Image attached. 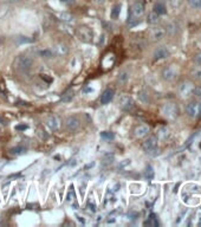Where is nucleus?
I'll use <instances>...</instances> for the list:
<instances>
[{
    "label": "nucleus",
    "instance_id": "obj_8",
    "mask_svg": "<svg viewBox=\"0 0 201 227\" xmlns=\"http://www.w3.org/2000/svg\"><path fill=\"white\" fill-rule=\"evenodd\" d=\"M77 36L79 37L81 40L83 41H91V38H92V32L89 27H85V26H82L79 28H77Z\"/></svg>",
    "mask_w": 201,
    "mask_h": 227
},
{
    "label": "nucleus",
    "instance_id": "obj_28",
    "mask_svg": "<svg viewBox=\"0 0 201 227\" xmlns=\"http://www.w3.org/2000/svg\"><path fill=\"white\" fill-rule=\"evenodd\" d=\"M140 100L142 101V102H144V103H147L148 102V95L144 92V91H142V92H140Z\"/></svg>",
    "mask_w": 201,
    "mask_h": 227
},
{
    "label": "nucleus",
    "instance_id": "obj_37",
    "mask_svg": "<svg viewBox=\"0 0 201 227\" xmlns=\"http://www.w3.org/2000/svg\"><path fill=\"white\" fill-rule=\"evenodd\" d=\"M201 218V217H200ZM199 226H201V219H200V223H199Z\"/></svg>",
    "mask_w": 201,
    "mask_h": 227
},
{
    "label": "nucleus",
    "instance_id": "obj_22",
    "mask_svg": "<svg viewBox=\"0 0 201 227\" xmlns=\"http://www.w3.org/2000/svg\"><path fill=\"white\" fill-rule=\"evenodd\" d=\"M72 97H74V92H72V91H68V92H65V94L63 95L62 101H63V102H70V101L72 100Z\"/></svg>",
    "mask_w": 201,
    "mask_h": 227
},
{
    "label": "nucleus",
    "instance_id": "obj_34",
    "mask_svg": "<svg viewBox=\"0 0 201 227\" xmlns=\"http://www.w3.org/2000/svg\"><path fill=\"white\" fill-rule=\"evenodd\" d=\"M26 128H27L26 125H17V127H15V129H17V130H25Z\"/></svg>",
    "mask_w": 201,
    "mask_h": 227
},
{
    "label": "nucleus",
    "instance_id": "obj_36",
    "mask_svg": "<svg viewBox=\"0 0 201 227\" xmlns=\"http://www.w3.org/2000/svg\"><path fill=\"white\" fill-rule=\"evenodd\" d=\"M21 175L20 174H13V175H9L8 179H15V178H20Z\"/></svg>",
    "mask_w": 201,
    "mask_h": 227
},
{
    "label": "nucleus",
    "instance_id": "obj_32",
    "mask_svg": "<svg viewBox=\"0 0 201 227\" xmlns=\"http://www.w3.org/2000/svg\"><path fill=\"white\" fill-rule=\"evenodd\" d=\"M42 78H43V79H45L47 83H51V82H52V78H51V77H49V78H47V77H45V75H42Z\"/></svg>",
    "mask_w": 201,
    "mask_h": 227
},
{
    "label": "nucleus",
    "instance_id": "obj_15",
    "mask_svg": "<svg viewBox=\"0 0 201 227\" xmlns=\"http://www.w3.org/2000/svg\"><path fill=\"white\" fill-rule=\"evenodd\" d=\"M168 55H169V51H168L165 46H160V47H157V49L155 50V52H154V57H155V59H163V58H167Z\"/></svg>",
    "mask_w": 201,
    "mask_h": 227
},
{
    "label": "nucleus",
    "instance_id": "obj_17",
    "mask_svg": "<svg viewBox=\"0 0 201 227\" xmlns=\"http://www.w3.org/2000/svg\"><path fill=\"white\" fill-rule=\"evenodd\" d=\"M146 225H149V226H159V221H157V218L155 214H150L148 220L146 221Z\"/></svg>",
    "mask_w": 201,
    "mask_h": 227
},
{
    "label": "nucleus",
    "instance_id": "obj_29",
    "mask_svg": "<svg viewBox=\"0 0 201 227\" xmlns=\"http://www.w3.org/2000/svg\"><path fill=\"white\" fill-rule=\"evenodd\" d=\"M194 95H195L199 100H201V87H199V88H195V90H194Z\"/></svg>",
    "mask_w": 201,
    "mask_h": 227
},
{
    "label": "nucleus",
    "instance_id": "obj_38",
    "mask_svg": "<svg viewBox=\"0 0 201 227\" xmlns=\"http://www.w3.org/2000/svg\"><path fill=\"white\" fill-rule=\"evenodd\" d=\"M62 1H68V0H62Z\"/></svg>",
    "mask_w": 201,
    "mask_h": 227
},
{
    "label": "nucleus",
    "instance_id": "obj_39",
    "mask_svg": "<svg viewBox=\"0 0 201 227\" xmlns=\"http://www.w3.org/2000/svg\"><path fill=\"white\" fill-rule=\"evenodd\" d=\"M200 148H201V143H200Z\"/></svg>",
    "mask_w": 201,
    "mask_h": 227
},
{
    "label": "nucleus",
    "instance_id": "obj_4",
    "mask_svg": "<svg viewBox=\"0 0 201 227\" xmlns=\"http://www.w3.org/2000/svg\"><path fill=\"white\" fill-rule=\"evenodd\" d=\"M186 111L192 118H201V102L189 103L186 108Z\"/></svg>",
    "mask_w": 201,
    "mask_h": 227
},
{
    "label": "nucleus",
    "instance_id": "obj_12",
    "mask_svg": "<svg viewBox=\"0 0 201 227\" xmlns=\"http://www.w3.org/2000/svg\"><path fill=\"white\" fill-rule=\"evenodd\" d=\"M114 95H115V92H114L112 89H106V90L102 94V96H100V103H102V104H108L109 102L112 101Z\"/></svg>",
    "mask_w": 201,
    "mask_h": 227
},
{
    "label": "nucleus",
    "instance_id": "obj_30",
    "mask_svg": "<svg viewBox=\"0 0 201 227\" xmlns=\"http://www.w3.org/2000/svg\"><path fill=\"white\" fill-rule=\"evenodd\" d=\"M23 151V149L21 148H13L12 150H11V153L12 154H19V153H21Z\"/></svg>",
    "mask_w": 201,
    "mask_h": 227
},
{
    "label": "nucleus",
    "instance_id": "obj_13",
    "mask_svg": "<svg viewBox=\"0 0 201 227\" xmlns=\"http://www.w3.org/2000/svg\"><path fill=\"white\" fill-rule=\"evenodd\" d=\"M46 124H47L49 128L56 130V129H58L60 127V118L57 117V116H50L47 118V121H46Z\"/></svg>",
    "mask_w": 201,
    "mask_h": 227
},
{
    "label": "nucleus",
    "instance_id": "obj_9",
    "mask_svg": "<svg viewBox=\"0 0 201 227\" xmlns=\"http://www.w3.org/2000/svg\"><path fill=\"white\" fill-rule=\"evenodd\" d=\"M65 125H66V128H68L69 130L75 131V130H77V129L81 127V121H79L77 117H75V116H70V117L66 118Z\"/></svg>",
    "mask_w": 201,
    "mask_h": 227
},
{
    "label": "nucleus",
    "instance_id": "obj_27",
    "mask_svg": "<svg viewBox=\"0 0 201 227\" xmlns=\"http://www.w3.org/2000/svg\"><path fill=\"white\" fill-rule=\"evenodd\" d=\"M39 55H40L43 58H50V57L52 56L51 51H49V50H43V51H39Z\"/></svg>",
    "mask_w": 201,
    "mask_h": 227
},
{
    "label": "nucleus",
    "instance_id": "obj_10",
    "mask_svg": "<svg viewBox=\"0 0 201 227\" xmlns=\"http://www.w3.org/2000/svg\"><path fill=\"white\" fill-rule=\"evenodd\" d=\"M149 134V128L146 124H140L134 129V135L137 138H143L144 136H147Z\"/></svg>",
    "mask_w": 201,
    "mask_h": 227
},
{
    "label": "nucleus",
    "instance_id": "obj_19",
    "mask_svg": "<svg viewBox=\"0 0 201 227\" xmlns=\"http://www.w3.org/2000/svg\"><path fill=\"white\" fill-rule=\"evenodd\" d=\"M147 20H148L149 24H157L159 23V14L155 13V12H151V13H149Z\"/></svg>",
    "mask_w": 201,
    "mask_h": 227
},
{
    "label": "nucleus",
    "instance_id": "obj_3",
    "mask_svg": "<svg viewBox=\"0 0 201 227\" xmlns=\"http://www.w3.org/2000/svg\"><path fill=\"white\" fill-rule=\"evenodd\" d=\"M118 104L121 107L122 110L124 111H131L134 108H135V103H134V100L128 96V95H123L119 97V101H118Z\"/></svg>",
    "mask_w": 201,
    "mask_h": 227
},
{
    "label": "nucleus",
    "instance_id": "obj_6",
    "mask_svg": "<svg viewBox=\"0 0 201 227\" xmlns=\"http://www.w3.org/2000/svg\"><path fill=\"white\" fill-rule=\"evenodd\" d=\"M162 113L163 115L169 118V119H175L178 117V108L175 104H172V103H168V104H165L163 108H162Z\"/></svg>",
    "mask_w": 201,
    "mask_h": 227
},
{
    "label": "nucleus",
    "instance_id": "obj_26",
    "mask_svg": "<svg viewBox=\"0 0 201 227\" xmlns=\"http://www.w3.org/2000/svg\"><path fill=\"white\" fill-rule=\"evenodd\" d=\"M114 160H115L114 155L108 154V155H105V156H104V164H111Z\"/></svg>",
    "mask_w": 201,
    "mask_h": 227
},
{
    "label": "nucleus",
    "instance_id": "obj_33",
    "mask_svg": "<svg viewBox=\"0 0 201 227\" xmlns=\"http://www.w3.org/2000/svg\"><path fill=\"white\" fill-rule=\"evenodd\" d=\"M88 206L90 207V211H91V212H96V206H95V205H92V204H88Z\"/></svg>",
    "mask_w": 201,
    "mask_h": 227
},
{
    "label": "nucleus",
    "instance_id": "obj_31",
    "mask_svg": "<svg viewBox=\"0 0 201 227\" xmlns=\"http://www.w3.org/2000/svg\"><path fill=\"white\" fill-rule=\"evenodd\" d=\"M194 59H195V62H197V63H198L199 65H201V53H199V55H197Z\"/></svg>",
    "mask_w": 201,
    "mask_h": 227
},
{
    "label": "nucleus",
    "instance_id": "obj_5",
    "mask_svg": "<svg viewBox=\"0 0 201 227\" xmlns=\"http://www.w3.org/2000/svg\"><path fill=\"white\" fill-rule=\"evenodd\" d=\"M194 90H195V87L189 83V82H185L180 85L179 88V94L181 95V97L184 98H187V97H191L192 95H194Z\"/></svg>",
    "mask_w": 201,
    "mask_h": 227
},
{
    "label": "nucleus",
    "instance_id": "obj_14",
    "mask_svg": "<svg viewBox=\"0 0 201 227\" xmlns=\"http://www.w3.org/2000/svg\"><path fill=\"white\" fill-rule=\"evenodd\" d=\"M166 34V31L161 27H156V28H153L151 30V33H150V37L153 40H160L165 37Z\"/></svg>",
    "mask_w": 201,
    "mask_h": 227
},
{
    "label": "nucleus",
    "instance_id": "obj_1",
    "mask_svg": "<svg viewBox=\"0 0 201 227\" xmlns=\"http://www.w3.org/2000/svg\"><path fill=\"white\" fill-rule=\"evenodd\" d=\"M32 63H33V60H32L31 57L21 55V56L17 57V59L14 62V66H15L18 72H26V71H28L31 69Z\"/></svg>",
    "mask_w": 201,
    "mask_h": 227
},
{
    "label": "nucleus",
    "instance_id": "obj_23",
    "mask_svg": "<svg viewBox=\"0 0 201 227\" xmlns=\"http://www.w3.org/2000/svg\"><path fill=\"white\" fill-rule=\"evenodd\" d=\"M191 7L193 8H201V0H187Z\"/></svg>",
    "mask_w": 201,
    "mask_h": 227
},
{
    "label": "nucleus",
    "instance_id": "obj_16",
    "mask_svg": "<svg viewBox=\"0 0 201 227\" xmlns=\"http://www.w3.org/2000/svg\"><path fill=\"white\" fill-rule=\"evenodd\" d=\"M154 12H155V13H157L159 15H161V14H165V13L167 12L165 4H162V2H157V4L154 6Z\"/></svg>",
    "mask_w": 201,
    "mask_h": 227
},
{
    "label": "nucleus",
    "instance_id": "obj_25",
    "mask_svg": "<svg viewBox=\"0 0 201 227\" xmlns=\"http://www.w3.org/2000/svg\"><path fill=\"white\" fill-rule=\"evenodd\" d=\"M127 79H128V73H127V72H121L119 76H118L119 83H121V84H124V83L127 82Z\"/></svg>",
    "mask_w": 201,
    "mask_h": 227
},
{
    "label": "nucleus",
    "instance_id": "obj_21",
    "mask_svg": "<svg viewBox=\"0 0 201 227\" xmlns=\"http://www.w3.org/2000/svg\"><path fill=\"white\" fill-rule=\"evenodd\" d=\"M144 176H146L148 180H151V179L154 178V170H153L151 166H147L146 172H144Z\"/></svg>",
    "mask_w": 201,
    "mask_h": 227
},
{
    "label": "nucleus",
    "instance_id": "obj_35",
    "mask_svg": "<svg viewBox=\"0 0 201 227\" xmlns=\"http://www.w3.org/2000/svg\"><path fill=\"white\" fill-rule=\"evenodd\" d=\"M6 123H7V121H6L4 117H1V116H0V125H5Z\"/></svg>",
    "mask_w": 201,
    "mask_h": 227
},
{
    "label": "nucleus",
    "instance_id": "obj_20",
    "mask_svg": "<svg viewBox=\"0 0 201 227\" xmlns=\"http://www.w3.org/2000/svg\"><path fill=\"white\" fill-rule=\"evenodd\" d=\"M119 11H121V6L119 5H116L112 7V11H111V18L112 19H117L118 15H119Z\"/></svg>",
    "mask_w": 201,
    "mask_h": 227
},
{
    "label": "nucleus",
    "instance_id": "obj_24",
    "mask_svg": "<svg viewBox=\"0 0 201 227\" xmlns=\"http://www.w3.org/2000/svg\"><path fill=\"white\" fill-rule=\"evenodd\" d=\"M100 137L104 138V140H112L115 136H114V134L110 132V131H103V132H100Z\"/></svg>",
    "mask_w": 201,
    "mask_h": 227
},
{
    "label": "nucleus",
    "instance_id": "obj_2",
    "mask_svg": "<svg viewBox=\"0 0 201 227\" xmlns=\"http://www.w3.org/2000/svg\"><path fill=\"white\" fill-rule=\"evenodd\" d=\"M143 149L147 154L155 156L157 155V137L156 136H150L143 142Z\"/></svg>",
    "mask_w": 201,
    "mask_h": 227
},
{
    "label": "nucleus",
    "instance_id": "obj_11",
    "mask_svg": "<svg viewBox=\"0 0 201 227\" xmlns=\"http://www.w3.org/2000/svg\"><path fill=\"white\" fill-rule=\"evenodd\" d=\"M131 12H133L134 17H136V18L141 17L143 14V12H144V4H143V1L142 0H137L134 4V6H133Z\"/></svg>",
    "mask_w": 201,
    "mask_h": 227
},
{
    "label": "nucleus",
    "instance_id": "obj_7",
    "mask_svg": "<svg viewBox=\"0 0 201 227\" xmlns=\"http://www.w3.org/2000/svg\"><path fill=\"white\" fill-rule=\"evenodd\" d=\"M176 76H178V69L174 65H169L162 71V77H163L165 81L172 82V81H174L176 78Z\"/></svg>",
    "mask_w": 201,
    "mask_h": 227
},
{
    "label": "nucleus",
    "instance_id": "obj_18",
    "mask_svg": "<svg viewBox=\"0 0 201 227\" xmlns=\"http://www.w3.org/2000/svg\"><path fill=\"white\" fill-rule=\"evenodd\" d=\"M191 73H192V76H193L195 79H199V81H201V65L193 68V69H192V71H191Z\"/></svg>",
    "mask_w": 201,
    "mask_h": 227
}]
</instances>
